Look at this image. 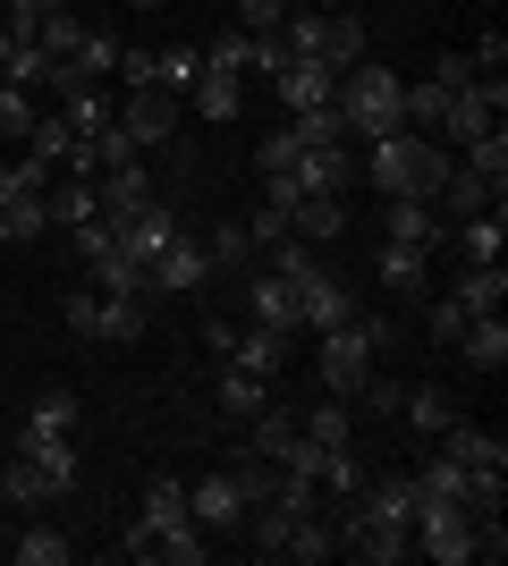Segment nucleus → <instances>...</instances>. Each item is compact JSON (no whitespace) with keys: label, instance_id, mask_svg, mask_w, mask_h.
<instances>
[{"label":"nucleus","instance_id":"18","mask_svg":"<svg viewBox=\"0 0 508 566\" xmlns=\"http://www.w3.org/2000/svg\"><path fill=\"white\" fill-rule=\"evenodd\" d=\"M398 415H407V431H415V440H440V431L458 423L466 406L449 398V389H398Z\"/></svg>","mask_w":508,"mask_h":566},{"label":"nucleus","instance_id":"12","mask_svg":"<svg viewBox=\"0 0 508 566\" xmlns=\"http://www.w3.org/2000/svg\"><path fill=\"white\" fill-rule=\"evenodd\" d=\"M280 178L297 195H348V144H297V161Z\"/></svg>","mask_w":508,"mask_h":566},{"label":"nucleus","instance_id":"20","mask_svg":"<svg viewBox=\"0 0 508 566\" xmlns=\"http://www.w3.org/2000/svg\"><path fill=\"white\" fill-rule=\"evenodd\" d=\"M18 457L51 482V499H69V491H76V440H25V431H18Z\"/></svg>","mask_w":508,"mask_h":566},{"label":"nucleus","instance_id":"32","mask_svg":"<svg viewBox=\"0 0 508 566\" xmlns=\"http://www.w3.org/2000/svg\"><path fill=\"white\" fill-rule=\"evenodd\" d=\"M60 118H69L76 136H102V127L120 118V102L102 94V85H69V94H60Z\"/></svg>","mask_w":508,"mask_h":566},{"label":"nucleus","instance_id":"3","mask_svg":"<svg viewBox=\"0 0 508 566\" xmlns=\"http://www.w3.org/2000/svg\"><path fill=\"white\" fill-rule=\"evenodd\" d=\"M440 457H458L466 465V507H475V516H491V507H500L508 499V440L500 431H484V423H449L440 431Z\"/></svg>","mask_w":508,"mask_h":566},{"label":"nucleus","instance_id":"14","mask_svg":"<svg viewBox=\"0 0 508 566\" xmlns=\"http://www.w3.org/2000/svg\"><path fill=\"white\" fill-rule=\"evenodd\" d=\"M94 195H102V220H111V229H127V220L153 203V178H145V161H127V169H102Z\"/></svg>","mask_w":508,"mask_h":566},{"label":"nucleus","instance_id":"45","mask_svg":"<svg viewBox=\"0 0 508 566\" xmlns=\"http://www.w3.org/2000/svg\"><path fill=\"white\" fill-rule=\"evenodd\" d=\"M280 18H289V0H238V25H246V34H280Z\"/></svg>","mask_w":508,"mask_h":566},{"label":"nucleus","instance_id":"1","mask_svg":"<svg viewBox=\"0 0 508 566\" xmlns=\"http://www.w3.org/2000/svg\"><path fill=\"white\" fill-rule=\"evenodd\" d=\"M449 169H458V161H449L433 136H415V127L373 136V153H364V178H373L382 195H424V203L440 195V178H449Z\"/></svg>","mask_w":508,"mask_h":566},{"label":"nucleus","instance_id":"13","mask_svg":"<svg viewBox=\"0 0 508 566\" xmlns=\"http://www.w3.org/2000/svg\"><path fill=\"white\" fill-rule=\"evenodd\" d=\"M246 322H255V331H280V338L297 331V296H289L280 271H246Z\"/></svg>","mask_w":508,"mask_h":566},{"label":"nucleus","instance_id":"22","mask_svg":"<svg viewBox=\"0 0 508 566\" xmlns=\"http://www.w3.org/2000/svg\"><path fill=\"white\" fill-rule=\"evenodd\" d=\"M322 60H331V69H356V60H373V43H364V18H356V9H322Z\"/></svg>","mask_w":508,"mask_h":566},{"label":"nucleus","instance_id":"24","mask_svg":"<svg viewBox=\"0 0 508 566\" xmlns=\"http://www.w3.org/2000/svg\"><path fill=\"white\" fill-rule=\"evenodd\" d=\"M43 212H51V229L102 220V195H94V178H51V187H43Z\"/></svg>","mask_w":508,"mask_h":566},{"label":"nucleus","instance_id":"33","mask_svg":"<svg viewBox=\"0 0 508 566\" xmlns=\"http://www.w3.org/2000/svg\"><path fill=\"white\" fill-rule=\"evenodd\" d=\"M195 76H204V43H169V51H153V85H169L178 102L195 94Z\"/></svg>","mask_w":508,"mask_h":566},{"label":"nucleus","instance_id":"16","mask_svg":"<svg viewBox=\"0 0 508 566\" xmlns=\"http://www.w3.org/2000/svg\"><path fill=\"white\" fill-rule=\"evenodd\" d=\"M178 229H187V220H178V212H169V203H162V195H153L145 212L127 220V229H111V237H120V245H127V254H136V262H153V254H162V245H169V237H178Z\"/></svg>","mask_w":508,"mask_h":566},{"label":"nucleus","instance_id":"38","mask_svg":"<svg viewBox=\"0 0 508 566\" xmlns=\"http://www.w3.org/2000/svg\"><path fill=\"white\" fill-rule=\"evenodd\" d=\"M204 69L255 76V34H246V25H229V34H212V43H204Z\"/></svg>","mask_w":508,"mask_h":566},{"label":"nucleus","instance_id":"49","mask_svg":"<svg viewBox=\"0 0 508 566\" xmlns=\"http://www.w3.org/2000/svg\"><path fill=\"white\" fill-rule=\"evenodd\" d=\"M433 338H440V347H458V338H466V313L449 305V296H440V305H433Z\"/></svg>","mask_w":508,"mask_h":566},{"label":"nucleus","instance_id":"50","mask_svg":"<svg viewBox=\"0 0 508 566\" xmlns=\"http://www.w3.org/2000/svg\"><path fill=\"white\" fill-rule=\"evenodd\" d=\"M25 9H34V18H51V9H69V0H25Z\"/></svg>","mask_w":508,"mask_h":566},{"label":"nucleus","instance_id":"15","mask_svg":"<svg viewBox=\"0 0 508 566\" xmlns=\"http://www.w3.org/2000/svg\"><path fill=\"white\" fill-rule=\"evenodd\" d=\"M382 237H398V245H424V254H433V245H440V212L424 203V195H390Z\"/></svg>","mask_w":508,"mask_h":566},{"label":"nucleus","instance_id":"42","mask_svg":"<svg viewBox=\"0 0 508 566\" xmlns=\"http://www.w3.org/2000/svg\"><path fill=\"white\" fill-rule=\"evenodd\" d=\"M297 431H305V440H322V449H348V431H356V423H348V398L305 406V423H297Z\"/></svg>","mask_w":508,"mask_h":566},{"label":"nucleus","instance_id":"7","mask_svg":"<svg viewBox=\"0 0 508 566\" xmlns=\"http://www.w3.org/2000/svg\"><path fill=\"white\" fill-rule=\"evenodd\" d=\"M204 280H212V254H204V237H195V229H178L162 254L145 262V296H195Z\"/></svg>","mask_w":508,"mask_h":566},{"label":"nucleus","instance_id":"36","mask_svg":"<svg viewBox=\"0 0 508 566\" xmlns=\"http://www.w3.org/2000/svg\"><path fill=\"white\" fill-rule=\"evenodd\" d=\"M466 169H475V178H484L491 195H508V136H500V127L466 144Z\"/></svg>","mask_w":508,"mask_h":566},{"label":"nucleus","instance_id":"8","mask_svg":"<svg viewBox=\"0 0 508 566\" xmlns=\"http://www.w3.org/2000/svg\"><path fill=\"white\" fill-rule=\"evenodd\" d=\"M120 558H169V566H204L212 558V542H204V524H169V533H153L145 516L120 533Z\"/></svg>","mask_w":508,"mask_h":566},{"label":"nucleus","instance_id":"23","mask_svg":"<svg viewBox=\"0 0 508 566\" xmlns=\"http://www.w3.org/2000/svg\"><path fill=\"white\" fill-rule=\"evenodd\" d=\"M220 364H246V373L280 380V364H289V338H280V331H255V322H246V331L229 338V355H220Z\"/></svg>","mask_w":508,"mask_h":566},{"label":"nucleus","instance_id":"43","mask_svg":"<svg viewBox=\"0 0 508 566\" xmlns=\"http://www.w3.org/2000/svg\"><path fill=\"white\" fill-rule=\"evenodd\" d=\"M34 94H25V85H9V76H0V136H34Z\"/></svg>","mask_w":508,"mask_h":566},{"label":"nucleus","instance_id":"2","mask_svg":"<svg viewBox=\"0 0 508 566\" xmlns=\"http://www.w3.org/2000/svg\"><path fill=\"white\" fill-rule=\"evenodd\" d=\"M390 338H398V331H390L382 313H348L339 331H322V355H314L322 389H331V398H356L364 380H373V364H382Z\"/></svg>","mask_w":508,"mask_h":566},{"label":"nucleus","instance_id":"46","mask_svg":"<svg viewBox=\"0 0 508 566\" xmlns=\"http://www.w3.org/2000/svg\"><path fill=\"white\" fill-rule=\"evenodd\" d=\"M424 76H433V85H449V94H458V85H475V60H466V51H440V60H433V69H424Z\"/></svg>","mask_w":508,"mask_h":566},{"label":"nucleus","instance_id":"35","mask_svg":"<svg viewBox=\"0 0 508 566\" xmlns=\"http://www.w3.org/2000/svg\"><path fill=\"white\" fill-rule=\"evenodd\" d=\"M18 558H25V566H69L76 542L60 533V524H25V533H18Z\"/></svg>","mask_w":508,"mask_h":566},{"label":"nucleus","instance_id":"17","mask_svg":"<svg viewBox=\"0 0 508 566\" xmlns=\"http://www.w3.org/2000/svg\"><path fill=\"white\" fill-rule=\"evenodd\" d=\"M424 245H398V237H382V254H373V280L390 287V296H424Z\"/></svg>","mask_w":508,"mask_h":566},{"label":"nucleus","instance_id":"25","mask_svg":"<svg viewBox=\"0 0 508 566\" xmlns=\"http://www.w3.org/2000/svg\"><path fill=\"white\" fill-rule=\"evenodd\" d=\"M449 305H458L466 322H475V313H500L508 305V271H500V262H475V271L449 287Z\"/></svg>","mask_w":508,"mask_h":566},{"label":"nucleus","instance_id":"6","mask_svg":"<svg viewBox=\"0 0 508 566\" xmlns=\"http://www.w3.org/2000/svg\"><path fill=\"white\" fill-rule=\"evenodd\" d=\"M339 549L348 558H364V566H398V558H415V542H407V524H390V516H373L364 499H339Z\"/></svg>","mask_w":508,"mask_h":566},{"label":"nucleus","instance_id":"52","mask_svg":"<svg viewBox=\"0 0 508 566\" xmlns=\"http://www.w3.org/2000/svg\"><path fill=\"white\" fill-rule=\"evenodd\" d=\"M127 9H169V0H127Z\"/></svg>","mask_w":508,"mask_h":566},{"label":"nucleus","instance_id":"41","mask_svg":"<svg viewBox=\"0 0 508 566\" xmlns=\"http://www.w3.org/2000/svg\"><path fill=\"white\" fill-rule=\"evenodd\" d=\"M43 499H51V482L25 465V457H9V473H0V507H43Z\"/></svg>","mask_w":508,"mask_h":566},{"label":"nucleus","instance_id":"48","mask_svg":"<svg viewBox=\"0 0 508 566\" xmlns=\"http://www.w3.org/2000/svg\"><path fill=\"white\" fill-rule=\"evenodd\" d=\"M289 69V43H280V34H255V76H280Z\"/></svg>","mask_w":508,"mask_h":566},{"label":"nucleus","instance_id":"31","mask_svg":"<svg viewBox=\"0 0 508 566\" xmlns=\"http://www.w3.org/2000/svg\"><path fill=\"white\" fill-rule=\"evenodd\" d=\"M76 415H85V406L69 398V389H51V398H34V415H25V440H76Z\"/></svg>","mask_w":508,"mask_h":566},{"label":"nucleus","instance_id":"9","mask_svg":"<svg viewBox=\"0 0 508 566\" xmlns=\"http://www.w3.org/2000/svg\"><path fill=\"white\" fill-rule=\"evenodd\" d=\"M271 85H280V111H331V102H339V69H331V60H305V51H289V69H280V76H271Z\"/></svg>","mask_w":508,"mask_h":566},{"label":"nucleus","instance_id":"21","mask_svg":"<svg viewBox=\"0 0 508 566\" xmlns=\"http://www.w3.org/2000/svg\"><path fill=\"white\" fill-rule=\"evenodd\" d=\"M212 398H220V415L255 423V415L271 406V380H263V373H246V364H220V389H212Z\"/></svg>","mask_w":508,"mask_h":566},{"label":"nucleus","instance_id":"11","mask_svg":"<svg viewBox=\"0 0 508 566\" xmlns=\"http://www.w3.org/2000/svg\"><path fill=\"white\" fill-rule=\"evenodd\" d=\"M120 127H127V136H136V144L153 153V144H162L169 127H178V94H169V85H127V102H120Z\"/></svg>","mask_w":508,"mask_h":566},{"label":"nucleus","instance_id":"29","mask_svg":"<svg viewBox=\"0 0 508 566\" xmlns=\"http://www.w3.org/2000/svg\"><path fill=\"white\" fill-rule=\"evenodd\" d=\"M195 111L212 118V127H229V118L246 111V76H229V69H204V76H195Z\"/></svg>","mask_w":508,"mask_h":566},{"label":"nucleus","instance_id":"47","mask_svg":"<svg viewBox=\"0 0 508 566\" xmlns=\"http://www.w3.org/2000/svg\"><path fill=\"white\" fill-rule=\"evenodd\" d=\"M255 161H263V178H280V169L297 161V127H280V136H263V153H255Z\"/></svg>","mask_w":508,"mask_h":566},{"label":"nucleus","instance_id":"34","mask_svg":"<svg viewBox=\"0 0 508 566\" xmlns=\"http://www.w3.org/2000/svg\"><path fill=\"white\" fill-rule=\"evenodd\" d=\"M145 524H153V533H169V524H195V516H187V482L153 473V482H145Z\"/></svg>","mask_w":508,"mask_h":566},{"label":"nucleus","instance_id":"40","mask_svg":"<svg viewBox=\"0 0 508 566\" xmlns=\"http://www.w3.org/2000/svg\"><path fill=\"white\" fill-rule=\"evenodd\" d=\"M415 499H458V507H466V465H458V457H424Z\"/></svg>","mask_w":508,"mask_h":566},{"label":"nucleus","instance_id":"10","mask_svg":"<svg viewBox=\"0 0 508 566\" xmlns=\"http://www.w3.org/2000/svg\"><path fill=\"white\" fill-rule=\"evenodd\" d=\"M187 516L204 524V533H238V524H246V491H238V473H229V465L204 473V482L187 491Z\"/></svg>","mask_w":508,"mask_h":566},{"label":"nucleus","instance_id":"44","mask_svg":"<svg viewBox=\"0 0 508 566\" xmlns=\"http://www.w3.org/2000/svg\"><path fill=\"white\" fill-rule=\"evenodd\" d=\"M466 60H475V76H500V69H508V34H500V25H484Z\"/></svg>","mask_w":508,"mask_h":566},{"label":"nucleus","instance_id":"26","mask_svg":"<svg viewBox=\"0 0 508 566\" xmlns=\"http://www.w3.org/2000/svg\"><path fill=\"white\" fill-rule=\"evenodd\" d=\"M458 355L475 364V373H508V322H500V313H475L466 338H458Z\"/></svg>","mask_w":508,"mask_h":566},{"label":"nucleus","instance_id":"19","mask_svg":"<svg viewBox=\"0 0 508 566\" xmlns=\"http://www.w3.org/2000/svg\"><path fill=\"white\" fill-rule=\"evenodd\" d=\"M289 212H297V187L289 178H263V203L246 212V237L255 245H289Z\"/></svg>","mask_w":508,"mask_h":566},{"label":"nucleus","instance_id":"39","mask_svg":"<svg viewBox=\"0 0 508 566\" xmlns=\"http://www.w3.org/2000/svg\"><path fill=\"white\" fill-rule=\"evenodd\" d=\"M204 254H212V271H246V262H255V237H246V220H220V229L204 237Z\"/></svg>","mask_w":508,"mask_h":566},{"label":"nucleus","instance_id":"37","mask_svg":"<svg viewBox=\"0 0 508 566\" xmlns=\"http://www.w3.org/2000/svg\"><path fill=\"white\" fill-rule=\"evenodd\" d=\"M25 153L60 169V161H69V153H76V127H69V118H60V111H43V118H34V136H25Z\"/></svg>","mask_w":508,"mask_h":566},{"label":"nucleus","instance_id":"5","mask_svg":"<svg viewBox=\"0 0 508 566\" xmlns=\"http://www.w3.org/2000/svg\"><path fill=\"white\" fill-rule=\"evenodd\" d=\"M69 331L127 347V338L153 331V296H102V287H76V296H69Z\"/></svg>","mask_w":508,"mask_h":566},{"label":"nucleus","instance_id":"27","mask_svg":"<svg viewBox=\"0 0 508 566\" xmlns=\"http://www.w3.org/2000/svg\"><path fill=\"white\" fill-rule=\"evenodd\" d=\"M339 229H348V203H339V195H297L289 237H305V245H331Z\"/></svg>","mask_w":508,"mask_h":566},{"label":"nucleus","instance_id":"51","mask_svg":"<svg viewBox=\"0 0 508 566\" xmlns=\"http://www.w3.org/2000/svg\"><path fill=\"white\" fill-rule=\"evenodd\" d=\"M0 69H9V25H0Z\"/></svg>","mask_w":508,"mask_h":566},{"label":"nucleus","instance_id":"28","mask_svg":"<svg viewBox=\"0 0 508 566\" xmlns=\"http://www.w3.org/2000/svg\"><path fill=\"white\" fill-rule=\"evenodd\" d=\"M458 254H466V262H500V254H508V212H500V203L458 220Z\"/></svg>","mask_w":508,"mask_h":566},{"label":"nucleus","instance_id":"4","mask_svg":"<svg viewBox=\"0 0 508 566\" xmlns=\"http://www.w3.org/2000/svg\"><path fill=\"white\" fill-rule=\"evenodd\" d=\"M398 94H407V76L398 69H373V60H356V69H339V111H348V136H398L407 118H398Z\"/></svg>","mask_w":508,"mask_h":566},{"label":"nucleus","instance_id":"30","mask_svg":"<svg viewBox=\"0 0 508 566\" xmlns=\"http://www.w3.org/2000/svg\"><path fill=\"white\" fill-rule=\"evenodd\" d=\"M60 69H69L76 85H94V76H111V69H120V34H102V25H85V34H76V51L60 60Z\"/></svg>","mask_w":508,"mask_h":566}]
</instances>
